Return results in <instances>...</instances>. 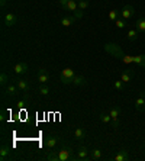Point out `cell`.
Wrapping results in <instances>:
<instances>
[{"label": "cell", "mask_w": 145, "mask_h": 161, "mask_svg": "<svg viewBox=\"0 0 145 161\" xmlns=\"http://www.w3.org/2000/svg\"><path fill=\"white\" fill-rule=\"evenodd\" d=\"M71 160L75 161H87L90 160V153L86 147H80L77 151H75V157H71Z\"/></svg>", "instance_id": "1"}, {"label": "cell", "mask_w": 145, "mask_h": 161, "mask_svg": "<svg viewBox=\"0 0 145 161\" xmlns=\"http://www.w3.org/2000/svg\"><path fill=\"white\" fill-rule=\"evenodd\" d=\"M104 49L108 51L109 54H112L113 57H119V58H122V49H120L119 45L116 44H106L104 45Z\"/></svg>", "instance_id": "2"}, {"label": "cell", "mask_w": 145, "mask_h": 161, "mask_svg": "<svg viewBox=\"0 0 145 161\" xmlns=\"http://www.w3.org/2000/svg\"><path fill=\"white\" fill-rule=\"evenodd\" d=\"M134 15H135V9H134V6H131V4H125L122 8V10H120V16H122V19H125V20L131 19Z\"/></svg>", "instance_id": "3"}, {"label": "cell", "mask_w": 145, "mask_h": 161, "mask_svg": "<svg viewBox=\"0 0 145 161\" xmlns=\"http://www.w3.org/2000/svg\"><path fill=\"white\" fill-rule=\"evenodd\" d=\"M3 22H4V25H6L8 28L15 26L16 22H18V16H16L15 13H12V12H9V13H6V15H4Z\"/></svg>", "instance_id": "4"}, {"label": "cell", "mask_w": 145, "mask_h": 161, "mask_svg": "<svg viewBox=\"0 0 145 161\" xmlns=\"http://www.w3.org/2000/svg\"><path fill=\"white\" fill-rule=\"evenodd\" d=\"M28 70H29V65H28L26 63H23V61L15 64V67H13V71H15V74H18V75L26 74V73H28Z\"/></svg>", "instance_id": "5"}, {"label": "cell", "mask_w": 145, "mask_h": 161, "mask_svg": "<svg viewBox=\"0 0 145 161\" xmlns=\"http://www.w3.org/2000/svg\"><path fill=\"white\" fill-rule=\"evenodd\" d=\"M36 77H38V81L41 83V84H47V83L49 81V74L45 68H39V70H38Z\"/></svg>", "instance_id": "6"}, {"label": "cell", "mask_w": 145, "mask_h": 161, "mask_svg": "<svg viewBox=\"0 0 145 161\" xmlns=\"http://www.w3.org/2000/svg\"><path fill=\"white\" fill-rule=\"evenodd\" d=\"M110 118H112V120H113V128H118V119H119V116H120V109L119 108H112L110 109Z\"/></svg>", "instance_id": "7"}, {"label": "cell", "mask_w": 145, "mask_h": 161, "mask_svg": "<svg viewBox=\"0 0 145 161\" xmlns=\"http://www.w3.org/2000/svg\"><path fill=\"white\" fill-rule=\"evenodd\" d=\"M71 148L68 147V148H61L60 151H58V157H60V161H67V160H71Z\"/></svg>", "instance_id": "8"}, {"label": "cell", "mask_w": 145, "mask_h": 161, "mask_svg": "<svg viewBox=\"0 0 145 161\" xmlns=\"http://www.w3.org/2000/svg\"><path fill=\"white\" fill-rule=\"evenodd\" d=\"M10 148L6 145H3L0 148V161H8L12 158V154H10Z\"/></svg>", "instance_id": "9"}, {"label": "cell", "mask_w": 145, "mask_h": 161, "mask_svg": "<svg viewBox=\"0 0 145 161\" xmlns=\"http://www.w3.org/2000/svg\"><path fill=\"white\" fill-rule=\"evenodd\" d=\"M16 86H18V89L20 90V92H25V93L29 92V83L26 81V80H23V79L16 80Z\"/></svg>", "instance_id": "10"}, {"label": "cell", "mask_w": 145, "mask_h": 161, "mask_svg": "<svg viewBox=\"0 0 145 161\" xmlns=\"http://www.w3.org/2000/svg\"><path fill=\"white\" fill-rule=\"evenodd\" d=\"M113 161H128L129 160V155H128V151L126 150H120L119 153L116 154V155H113V158H112Z\"/></svg>", "instance_id": "11"}, {"label": "cell", "mask_w": 145, "mask_h": 161, "mask_svg": "<svg viewBox=\"0 0 145 161\" xmlns=\"http://www.w3.org/2000/svg\"><path fill=\"white\" fill-rule=\"evenodd\" d=\"M75 20H77V19H75L74 16H63V18L60 19V23L63 25V26L68 28V26H71V25H73Z\"/></svg>", "instance_id": "12"}, {"label": "cell", "mask_w": 145, "mask_h": 161, "mask_svg": "<svg viewBox=\"0 0 145 161\" xmlns=\"http://www.w3.org/2000/svg\"><path fill=\"white\" fill-rule=\"evenodd\" d=\"M135 109L138 112H142L145 109V99H144V94H139L137 97V102H135Z\"/></svg>", "instance_id": "13"}, {"label": "cell", "mask_w": 145, "mask_h": 161, "mask_svg": "<svg viewBox=\"0 0 145 161\" xmlns=\"http://www.w3.org/2000/svg\"><path fill=\"white\" fill-rule=\"evenodd\" d=\"M57 142H58L57 136H48V138L45 139V147H47L48 150H52V148L57 145Z\"/></svg>", "instance_id": "14"}, {"label": "cell", "mask_w": 145, "mask_h": 161, "mask_svg": "<svg viewBox=\"0 0 145 161\" xmlns=\"http://www.w3.org/2000/svg\"><path fill=\"white\" fill-rule=\"evenodd\" d=\"M71 84H74V86H84L86 79L83 75H74V77L71 79Z\"/></svg>", "instance_id": "15"}, {"label": "cell", "mask_w": 145, "mask_h": 161, "mask_svg": "<svg viewBox=\"0 0 145 161\" xmlns=\"http://www.w3.org/2000/svg\"><path fill=\"white\" fill-rule=\"evenodd\" d=\"M18 93V86L16 84H12V83H9L8 86H6V94H9V96H15V94Z\"/></svg>", "instance_id": "16"}, {"label": "cell", "mask_w": 145, "mask_h": 161, "mask_svg": "<svg viewBox=\"0 0 145 161\" xmlns=\"http://www.w3.org/2000/svg\"><path fill=\"white\" fill-rule=\"evenodd\" d=\"M64 9H65V10H70V12H75V10H78V3L75 0H68L67 6Z\"/></svg>", "instance_id": "17"}, {"label": "cell", "mask_w": 145, "mask_h": 161, "mask_svg": "<svg viewBox=\"0 0 145 161\" xmlns=\"http://www.w3.org/2000/svg\"><path fill=\"white\" fill-rule=\"evenodd\" d=\"M132 77H134L132 71L126 70V71H123V73H122V75H120V80H122L123 83H129V81H132Z\"/></svg>", "instance_id": "18"}, {"label": "cell", "mask_w": 145, "mask_h": 161, "mask_svg": "<svg viewBox=\"0 0 145 161\" xmlns=\"http://www.w3.org/2000/svg\"><path fill=\"white\" fill-rule=\"evenodd\" d=\"M31 102V96L28 93H25V97L22 99V100H19V103H18V108L19 109H25L26 106H28V103Z\"/></svg>", "instance_id": "19"}, {"label": "cell", "mask_w": 145, "mask_h": 161, "mask_svg": "<svg viewBox=\"0 0 145 161\" xmlns=\"http://www.w3.org/2000/svg\"><path fill=\"white\" fill-rule=\"evenodd\" d=\"M137 31L138 32H145V18L137 19Z\"/></svg>", "instance_id": "20"}, {"label": "cell", "mask_w": 145, "mask_h": 161, "mask_svg": "<svg viewBox=\"0 0 145 161\" xmlns=\"http://www.w3.org/2000/svg\"><path fill=\"white\" fill-rule=\"evenodd\" d=\"M86 131H84V128H77V129H75L74 131V136L77 139H84L86 138Z\"/></svg>", "instance_id": "21"}, {"label": "cell", "mask_w": 145, "mask_h": 161, "mask_svg": "<svg viewBox=\"0 0 145 161\" xmlns=\"http://www.w3.org/2000/svg\"><path fill=\"white\" fill-rule=\"evenodd\" d=\"M90 158L92 160H100L102 158V151L99 148H94V150L90 151Z\"/></svg>", "instance_id": "22"}, {"label": "cell", "mask_w": 145, "mask_h": 161, "mask_svg": "<svg viewBox=\"0 0 145 161\" xmlns=\"http://www.w3.org/2000/svg\"><path fill=\"white\" fill-rule=\"evenodd\" d=\"M128 39L131 42H135L138 39V31L137 29H129L128 31Z\"/></svg>", "instance_id": "23"}, {"label": "cell", "mask_w": 145, "mask_h": 161, "mask_svg": "<svg viewBox=\"0 0 145 161\" xmlns=\"http://www.w3.org/2000/svg\"><path fill=\"white\" fill-rule=\"evenodd\" d=\"M134 64H137L139 67H145V55L134 57Z\"/></svg>", "instance_id": "24"}, {"label": "cell", "mask_w": 145, "mask_h": 161, "mask_svg": "<svg viewBox=\"0 0 145 161\" xmlns=\"http://www.w3.org/2000/svg\"><path fill=\"white\" fill-rule=\"evenodd\" d=\"M8 83H9V74L3 71L2 74H0V84H2L3 87H6L8 86Z\"/></svg>", "instance_id": "25"}, {"label": "cell", "mask_w": 145, "mask_h": 161, "mask_svg": "<svg viewBox=\"0 0 145 161\" xmlns=\"http://www.w3.org/2000/svg\"><path fill=\"white\" fill-rule=\"evenodd\" d=\"M100 120L103 124H109L112 122V118H110V113H106V112H102L100 113Z\"/></svg>", "instance_id": "26"}, {"label": "cell", "mask_w": 145, "mask_h": 161, "mask_svg": "<svg viewBox=\"0 0 145 161\" xmlns=\"http://www.w3.org/2000/svg\"><path fill=\"white\" fill-rule=\"evenodd\" d=\"M38 93L42 94V96H47V94L49 93L48 86H47V84H41V86H39V89H38Z\"/></svg>", "instance_id": "27"}, {"label": "cell", "mask_w": 145, "mask_h": 161, "mask_svg": "<svg viewBox=\"0 0 145 161\" xmlns=\"http://www.w3.org/2000/svg\"><path fill=\"white\" fill-rule=\"evenodd\" d=\"M63 75H65V77H68V79H73L74 77V70H71V68H64L63 73H61Z\"/></svg>", "instance_id": "28"}, {"label": "cell", "mask_w": 145, "mask_h": 161, "mask_svg": "<svg viewBox=\"0 0 145 161\" xmlns=\"http://www.w3.org/2000/svg\"><path fill=\"white\" fill-rule=\"evenodd\" d=\"M109 19L115 22L116 19H119V12L116 10V9H113V10H110V12H109Z\"/></svg>", "instance_id": "29"}, {"label": "cell", "mask_w": 145, "mask_h": 161, "mask_svg": "<svg viewBox=\"0 0 145 161\" xmlns=\"http://www.w3.org/2000/svg\"><path fill=\"white\" fill-rule=\"evenodd\" d=\"M89 6H90L89 0H80V2H78V9H80V10H86Z\"/></svg>", "instance_id": "30"}, {"label": "cell", "mask_w": 145, "mask_h": 161, "mask_svg": "<svg viewBox=\"0 0 145 161\" xmlns=\"http://www.w3.org/2000/svg\"><path fill=\"white\" fill-rule=\"evenodd\" d=\"M115 25H116V28H118V29H123L126 23H125V19L119 18V19H116V20H115Z\"/></svg>", "instance_id": "31"}, {"label": "cell", "mask_w": 145, "mask_h": 161, "mask_svg": "<svg viewBox=\"0 0 145 161\" xmlns=\"http://www.w3.org/2000/svg\"><path fill=\"white\" fill-rule=\"evenodd\" d=\"M47 160H48V161H60V157H58V153H52V151H51V153H49L48 154V155H47Z\"/></svg>", "instance_id": "32"}, {"label": "cell", "mask_w": 145, "mask_h": 161, "mask_svg": "<svg viewBox=\"0 0 145 161\" xmlns=\"http://www.w3.org/2000/svg\"><path fill=\"white\" fill-rule=\"evenodd\" d=\"M123 84H125V83H123L122 80H116V81H113V87H115L116 90H119V92L123 90Z\"/></svg>", "instance_id": "33"}, {"label": "cell", "mask_w": 145, "mask_h": 161, "mask_svg": "<svg viewBox=\"0 0 145 161\" xmlns=\"http://www.w3.org/2000/svg\"><path fill=\"white\" fill-rule=\"evenodd\" d=\"M122 61L125 64H132L134 63V57H131V55H123L122 57Z\"/></svg>", "instance_id": "34"}, {"label": "cell", "mask_w": 145, "mask_h": 161, "mask_svg": "<svg viewBox=\"0 0 145 161\" xmlns=\"http://www.w3.org/2000/svg\"><path fill=\"white\" fill-rule=\"evenodd\" d=\"M60 81L63 83V84H71V79H68V77H65V75H63V74L60 75Z\"/></svg>", "instance_id": "35"}, {"label": "cell", "mask_w": 145, "mask_h": 161, "mask_svg": "<svg viewBox=\"0 0 145 161\" xmlns=\"http://www.w3.org/2000/svg\"><path fill=\"white\" fill-rule=\"evenodd\" d=\"M74 18L75 19H81L83 18V10H80V9H78V10H75L74 12Z\"/></svg>", "instance_id": "36"}, {"label": "cell", "mask_w": 145, "mask_h": 161, "mask_svg": "<svg viewBox=\"0 0 145 161\" xmlns=\"http://www.w3.org/2000/svg\"><path fill=\"white\" fill-rule=\"evenodd\" d=\"M0 119H2V122L6 120V110H2V113H0Z\"/></svg>", "instance_id": "37"}, {"label": "cell", "mask_w": 145, "mask_h": 161, "mask_svg": "<svg viewBox=\"0 0 145 161\" xmlns=\"http://www.w3.org/2000/svg\"><path fill=\"white\" fill-rule=\"evenodd\" d=\"M58 2H60V4L63 6V8H65V6H67V3H68V0H58Z\"/></svg>", "instance_id": "38"}, {"label": "cell", "mask_w": 145, "mask_h": 161, "mask_svg": "<svg viewBox=\"0 0 145 161\" xmlns=\"http://www.w3.org/2000/svg\"><path fill=\"white\" fill-rule=\"evenodd\" d=\"M0 4H2V8H4L6 6V0H0Z\"/></svg>", "instance_id": "39"}, {"label": "cell", "mask_w": 145, "mask_h": 161, "mask_svg": "<svg viewBox=\"0 0 145 161\" xmlns=\"http://www.w3.org/2000/svg\"><path fill=\"white\" fill-rule=\"evenodd\" d=\"M144 99H145V94H144Z\"/></svg>", "instance_id": "40"}, {"label": "cell", "mask_w": 145, "mask_h": 161, "mask_svg": "<svg viewBox=\"0 0 145 161\" xmlns=\"http://www.w3.org/2000/svg\"><path fill=\"white\" fill-rule=\"evenodd\" d=\"M75 2H77V0H75ZM78 2H80V0H78Z\"/></svg>", "instance_id": "41"}]
</instances>
